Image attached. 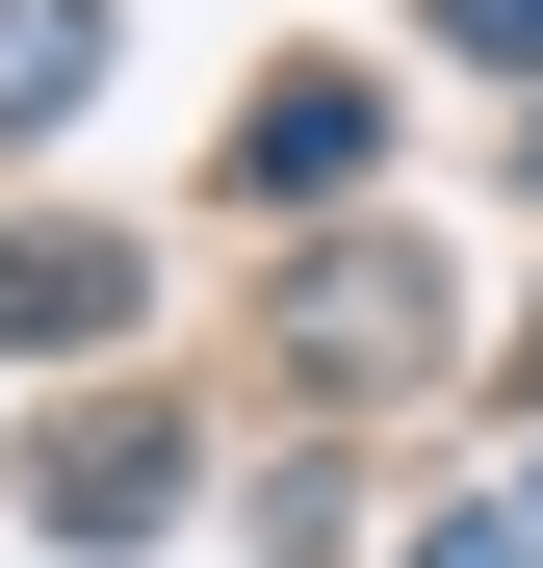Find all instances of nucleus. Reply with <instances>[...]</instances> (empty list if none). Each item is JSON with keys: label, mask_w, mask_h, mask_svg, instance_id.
Wrapping results in <instances>:
<instances>
[{"label": "nucleus", "mask_w": 543, "mask_h": 568, "mask_svg": "<svg viewBox=\"0 0 543 568\" xmlns=\"http://www.w3.org/2000/svg\"><path fill=\"white\" fill-rule=\"evenodd\" d=\"M78 78H104V27H78V0H0V130H52Z\"/></svg>", "instance_id": "2"}, {"label": "nucleus", "mask_w": 543, "mask_h": 568, "mask_svg": "<svg viewBox=\"0 0 543 568\" xmlns=\"http://www.w3.org/2000/svg\"><path fill=\"white\" fill-rule=\"evenodd\" d=\"M440 27H466V52H543V0H440Z\"/></svg>", "instance_id": "3"}, {"label": "nucleus", "mask_w": 543, "mask_h": 568, "mask_svg": "<svg viewBox=\"0 0 543 568\" xmlns=\"http://www.w3.org/2000/svg\"><path fill=\"white\" fill-rule=\"evenodd\" d=\"M414 568H517V517H440V542H414Z\"/></svg>", "instance_id": "4"}, {"label": "nucleus", "mask_w": 543, "mask_h": 568, "mask_svg": "<svg viewBox=\"0 0 543 568\" xmlns=\"http://www.w3.org/2000/svg\"><path fill=\"white\" fill-rule=\"evenodd\" d=\"M517 181H543V130H517Z\"/></svg>", "instance_id": "5"}, {"label": "nucleus", "mask_w": 543, "mask_h": 568, "mask_svg": "<svg viewBox=\"0 0 543 568\" xmlns=\"http://www.w3.org/2000/svg\"><path fill=\"white\" fill-rule=\"evenodd\" d=\"M362 155H389V104H362V78H285V104H259V155H233V181H259V207H336Z\"/></svg>", "instance_id": "1"}]
</instances>
